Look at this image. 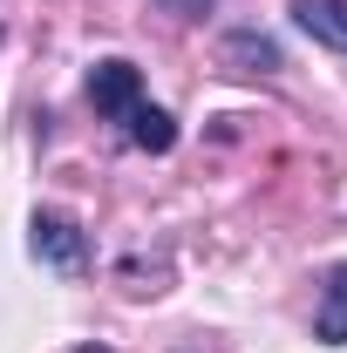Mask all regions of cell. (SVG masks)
<instances>
[{"mask_svg":"<svg viewBox=\"0 0 347 353\" xmlns=\"http://www.w3.org/2000/svg\"><path fill=\"white\" fill-rule=\"evenodd\" d=\"M88 102H95V116L130 123V109L143 102V75H136L123 54H109V61H95V68H88Z\"/></svg>","mask_w":347,"mask_h":353,"instance_id":"obj_2","label":"cell"},{"mask_svg":"<svg viewBox=\"0 0 347 353\" xmlns=\"http://www.w3.org/2000/svg\"><path fill=\"white\" fill-rule=\"evenodd\" d=\"M293 28L327 54H347V0H293Z\"/></svg>","mask_w":347,"mask_h":353,"instance_id":"obj_3","label":"cell"},{"mask_svg":"<svg viewBox=\"0 0 347 353\" xmlns=\"http://www.w3.org/2000/svg\"><path fill=\"white\" fill-rule=\"evenodd\" d=\"M225 68H238V75H272L279 68V48L265 41V34H252V28H238V34H225Z\"/></svg>","mask_w":347,"mask_h":353,"instance_id":"obj_5","label":"cell"},{"mask_svg":"<svg viewBox=\"0 0 347 353\" xmlns=\"http://www.w3.org/2000/svg\"><path fill=\"white\" fill-rule=\"evenodd\" d=\"M28 245H35V259H41L48 272H62V279H82L88 272V231L68 218V211H35Z\"/></svg>","mask_w":347,"mask_h":353,"instance_id":"obj_1","label":"cell"},{"mask_svg":"<svg viewBox=\"0 0 347 353\" xmlns=\"http://www.w3.org/2000/svg\"><path fill=\"white\" fill-rule=\"evenodd\" d=\"M75 353H109V347H102V340H88V347H75Z\"/></svg>","mask_w":347,"mask_h":353,"instance_id":"obj_7","label":"cell"},{"mask_svg":"<svg viewBox=\"0 0 347 353\" xmlns=\"http://www.w3.org/2000/svg\"><path fill=\"white\" fill-rule=\"evenodd\" d=\"M130 143H136V150H150V157H164V150L177 143L171 109H150V102H136V109H130Z\"/></svg>","mask_w":347,"mask_h":353,"instance_id":"obj_6","label":"cell"},{"mask_svg":"<svg viewBox=\"0 0 347 353\" xmlns=\"http://www.w3.org/2000/svg\"><path fill=\"white\" fill-rule=\"evenodd\" d=\"M313 340H320V347H347V265H327V279H320Z\"/></svg>","mask_w":347,"mask_h":353,"instance_id":"obj_4","label":"cell"}]
</instances>
